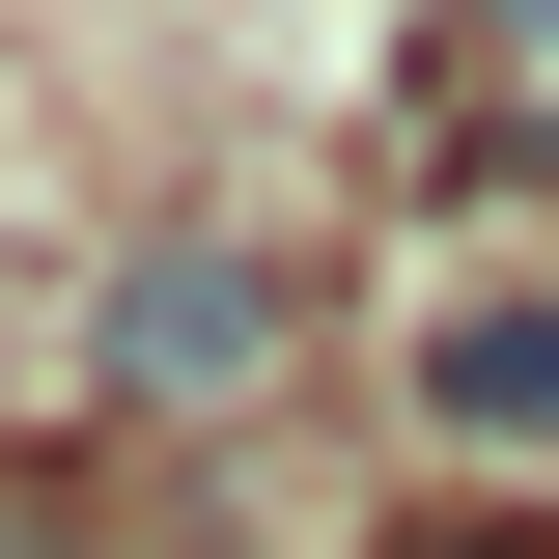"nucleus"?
Masks as SVG:
<instances>
[{
	"label": "nucleus",
	"instance_id": "obj_4",
	"mask_svg": "<svg viewBox=\"0 0 559 559\" xmlns=\"http://www.w3.org/2000/svg\"><path fill=\"white\" fill-rule=\"evenodd\" d=\"M419 559H532V532H476V503H448V532H419Z\"/></svg>",
	"mask_w": 559,
	"mask_h": 559
},
{
	"label": "nucleus",
	"instance_id": "obj_5",
	"mask_svg": "<svg viewBox=\"0 0 559 559\" xmlns=\"http://www.w3.org/2000/svg\"><path fill=\"white\" fill-rule=\"evenodd\" d=\"M0 559H28V532H0Z\"/></svg>",
	"mask_w": 559,
	"mask_h": 559
},
{
	"label": "nucleus",
	"instance_id": "obj_2",
	"mask_svg": "<svg viewBox=\"0 0 559 559\" xmlns=\"http://www.w3.org/2000/svg\"><path fill=\"white\" fill-rule=\"evenodd\" d=\"M419 419H448V448H559V280H476V308L419 336Z\"/></svg>",
	"mask_w": 559,
	"mask_h": 559
},
{
	"label": "nucleus",
	"instance_id": "obj_3",
	"mask_svg": "<svg viewBox=\"0 0 559 559\" xmlns=\"http://www.w3.org/2000/svg\"><path fill=\"white\" fill-rule=\"evenodd\" d=\"M476 28H503V57H559V0H476Z\"/></svg>",
	"mask_w": 559,
	"mask_h": 559
},
{
	"label": "nucleus",
	"instance_id": "obj_1",
	"mask_svg": "<svg viewBox=\"0 0 559 559\" xmlns=\"http://www.w3.org/2000/svg\"><path fill=\"white\" fill-rule=\"evenodd\" d=\"M280 336H308V280H280L252 224H168V252H112V308H84V392H140V419H224Z\"/></svg>",
	"mask_w": 559,
	"mask_h": 559
}]
</instances>
